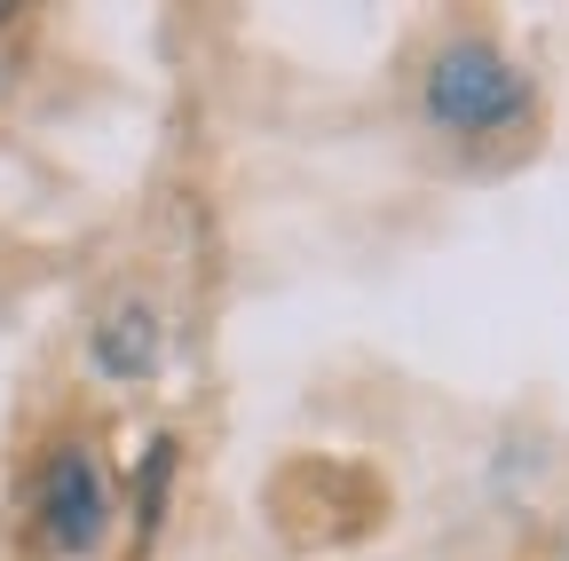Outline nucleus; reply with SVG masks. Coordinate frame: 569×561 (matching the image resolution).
I'll return each mask as SVG.
<instances>
[{"label": "nucleus", "mask_w": 569, "mask_h": 561, "mask_svg": "<svg viewBox=\"0 0 569 561\" xmlns=\"http://www.w3.org/2000/svg\"><path fill=\"white\" fill-rule=\"evenodd\" d=\"M530 111V72L482 32H459L427 63V119L443 134H498Z\"/></svg>", "instance_id": "nucleus-1"}, {"label": "nucleus", "mask_w": 569, "mask_h": 561, "mask_svg": "<svg viewBox=\"0 0 569 561\" xmlns=\"http://www.w3.org/2000/svg\"><path fill=\"white\" fill-rule=\"evenodd\" d=\"M40 530H48L63 553H88V545L111 530V482H103V467H96L80 443L56 451L48 474H40Z\"/></svg>", "instance_id": "nucleus-2"}, {"label": "nucleus", "mask_w": 569, "mask_h": 561, "mask_svg": "<svg viewBox=\"0 0 569 561\" xmlns=\"http://www.w3.org/2000/svg\"><path fill=\"white\" fill-rule=\"evenodd\" d=\"M88 357H96L103 380L142 388V380L159 372V357H167V317H159L151 301H119V309L88 332Z\"/></svg>", "instance_id": "nucleus-3"}]
</instances>
